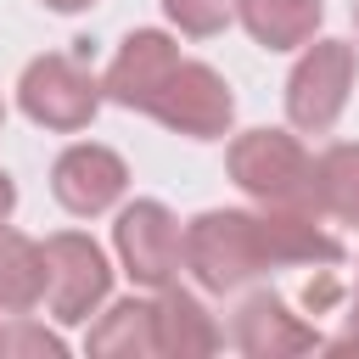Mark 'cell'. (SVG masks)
<instances>
[{
	"label": "cell",
	"mask_w": 359,
	"mask_h": 359,
	"mask_svg": "<svg viewBox=\"0 0 359 359\" xmlns=\"http://www.w3.org/2000/svg\"><path fill=\"white\" fill-rule=\"evenodd\" d=\"M39 6H50V11H84V6H95V0H39Z\"/></svg>",
	"instance_id": "obj_20"
},
{
	"label": "cell",
	"mask_w": 359,
	"mask_h": 359,
	"mask_svg": "<svg viewBox=\"0 0 359 359\" xmlns=\"http://www.w3.org/2000/svg\"><path fill=\"white\" fill-rule=\"evenodd\" d=\"M0 123H6V107H0Z\"/></svg>",
	"instance_id": "obj_23"
},
{
	"label": "cell",
	"mask_w": 359,
	"mask_h": 359,
	"mask_svg": "<svg viewBox=\"0 0 359 359\" xmlns=\"http://www.w3.org/2000/svg\"><path fill=\"white\" fill-rule=\"evenodd\" d=\"M353 67H359V45L348 39H309L297 67L286 73V123L303 135H331L348 90H353Z\"/></svg>",
	"instance_id": "obj_4"
},
{
	"label": "cell",
	"mask_w": 359,
	"mask_h": 359,
	"mask_svg": "<svg viewBox=\"0 0 359 359\" xmlns=\"http://www.w3.org/2000/svg\"><path fill=\"white\" fill-rule=\"evenodd\" d=\"M45 303V241L0 224V314H34Z\"/></svg>",
	"instance_id": "obj_13"
},
{
	"label": "cell",
	"mask_w": 359,
	"mask_h": 359,
	"mask_svg": "<svg viewBox=\"0 0 359 359\" xmlns=\"http://www.w3.org/2000/svg\"><path fill=\"white\" fill-rule=\"evenodd\" d=\"M292 264H342V241L320 230V213L297 208H208L185 224V269L202 292H236L252 275L292 269Z\"/></svg>",
	"instance_id": "obj_1"
},
{
	"label": "cell",
	"mask_w": 359,
	"mask_h": 359,
	"mask_svg": "<svg viewBox=\"0 0 359 359\" xmlns=\"http://www.w3.org/2000/svg\"><path fill=\"white\" fill-rule=\"evenodd\" d=\"M353 34H359V0H353Z\"/></svg>",
	"instance_id": "obj_21"
},
{
	"label": "cell",
	"mask_w": 359,
	"mask_h": 359,
	"mask_svg": "<svg viewBox=\"0 0 359 359\" xmlns=\"http://www.w3.org/2000/svg\"><path fill=\"white\" fill-rule=\"evenodd\" d=\"M325 17V0H241L236 22L264 50H303Z\"/></svg>",
	"instance_id": "obj_12"
},
{
	"label": "cell",
	"mask_w": 359,
	"mask_h": 359,
	"mask_svg": "<svg viewBox=\"0 0 359 359\" xmlns=\"http://www.w3.org/2000/svg\"><path fill=\"white\" fill-rule=\"evenodd\" d=\"M230 342H236L247 359H297V353L325 348V337H320L303 314H292V303H286L280 292H269V286L241 297V309H236V320H230Z\"/></svg>",
	"instance_id": "obj_9"
},
{
	"label": "cell",
	"mask_w": 359,
	"mask_h": 359,
	"mask_svg": "<svg viewBox=\"0 0 359 359\" xmlns=\"http://www.w3.org/2000/svg\"><path fill=\"white\" fill-rule=\"evenodd\" d=\"M0 353H6V325H0Z\"/></svg>",
	"instance_id": "obj_22"
},
{
	"label": "cell",
	"mask_w": 359,
	"mask_h": 359,
	"mask_svg": "<svg viewBox=\"0 0 359 359\" xmlns=\"http://www.w3.org/2000/svg\"><path fill=\"white\" fill-rule=\"evenodd\" d=\"M163 11H168V22H174L180 34L213 39V34H224V28L236 22L241 0H163Z\"/></svg>",
	"instance_id": "obj_16"
},
{
	"label": "cell",
	"mask_w": 359,
	"mask_h": 359,
	"mask_svg": "<svg viewBox=\"0 0 359 359\" xmlns=\"http://www.w3.org/2000/svg\"><path fill=\"white\" fill-rule=\"evenodd\" d=\"M6 353H67V342L28 325V314H17V325H6Z\"/></svg>",
	"instance_id": "obj_17"
},
{
	"label": "cell",
	"mask_w": 359,
	"mask_h": 359,
	"mask_svg": "<svg viewBox=\"0 0 359 359\" xmlns=\"http://www.w3.org/2000/svg\"><path fill=\"white\" fill-rule=\"evenodd\" d=\"M112 297V264L84 230H56L45 236V309L62 325H79L101 314Z\"/></svg>",
	"instance_id": "obj_6"
},
{
	"label": "cell",
	"mask_w": 359,
	"mask_h": 359,
	"mask_svg": "<svg viewBox=\"0 0 359 359\" xmlns=\"http://www.w3.org/2000/svg\"><path fill=\"white\" fill-rule=\"evenodd\" d=\"M151 325H157V353L163 359H208L219 353L224 331L213 325V314L202 309L196 292H185L180 280L151 292Z\"/></svg>",
	"instance_id": "obj_11"
},
{
	"label": "cell",
	"mask_w": 359,
	"mask_h": 359,
	"mask_svg": "<svg viewBox=\"0 0 359 359\" xmlns=\"http://www.w3.org/2000/svg\"><path fill=\"white\" fill-rule=\"evenodd\" d=\"M146 118H157L163 129L191 135V140H219V135L230 129V118H236V95H230V84H224L219 67L180 56V67H174V73L163 79V90L151 95Z\"/></svg>",
	"instance_id": "obj_7"
},
{
	"label": "cell",
	"mask_w": 359,
	"mask_h": 359,
	"mask_svg": "<svg viewBox=\"0 0 359 359\" xmlns=\"http://www.w3.org/2000/svg\"><path fill=\"white\" fill-rule=\"evenodd\" d=\"M50 191H56V202H62L73 219H95V213H107V208L123 202V191H129V163H123L112 146L73 140V146L50 163Z\"/></svg>",
	"instance_id": "obj_8"
},
{
	"label": "cell",
	"mask_w": 359,
	"mask_h": 359,
	"mask_svg": "<svg viewBox=\"0 0 359 359\" xmlns=\"http://www.w3.org/2000/svg\"><path fill=\"white\" fill-rule=\"evenodd\" d=\"M230 180L258 202V208H297L314 213V157L303 151L297 135L286 129H247L224 151Z\"/></svg>",
	"instance_id": "obj_2"
},
{
	"label": "cell",
	"mask_w": 359,
	"mask_h": 359,
	"mask_svg": "<svg viewBox=\"0 0 359 359\" xmlns=\"http://www.w3.org/2000/svg\"><path fill=\"white\" fill-rule=\"evenodd\" d=\"M112 252H118V269H123L135 286L163 292V286H174L180 269H185V224H180L157 196H140V202L118 208Z\"/></svg>",
	"instance_id": "obj_5"
},
{
	"label": "cell",
	"mask_w": 359,
	"mask_h": 359,
	"mask_svg": "<svg viewBox=\"0 0 359 359\" xmlns=\"http://www.w3.org/2000/svg\"><path fill=\"white\" fill-rule=\"evenodd\" d=\"M84 348L101 353V359H151V353H157L151 297H123V303H112V309L90 325Z\"/></svg>",
	"instance_id": "obj_14"
},
{
	"label": "cell",
	"mask_w": 359,
	"mask_h": 359,
	"mask_svg": "<svg viewBox=\"0 0 359 359\" xmlns=\"http://www.w3.org/2000/svg\"><path fill=\"white\" fill-rule=\"evenodd\" d=\"M331 353H359V275H353V297H348V314H342V337L325 342Z\"/></svg>",
	"instance_id": "obj_18"
},
{
	"label": "cell",
	"mask_w": 359,
	"mask_h": 359,
	"mask_svg": "<svg viewBox=\"0 0 359 359\" xmlns=\"http://www.w3.org/2000/svg\"><path fill=\"white\" fill-rule=\"evenodd\" d=\"M101 101H107V95H101V79H95L84 62L62 56V50L34 56V62L22 67V79H17V107H22V118L39 123V129H56V135L90 129V118L101 112Z\"/></svg>",
	"instance_id": "obj_3"
},
{
	"label": "cell",
	"mask_w": 359,
	"mask_h": 359,
	"mask_svg": "<svg viewBox=\"0 0 359 359\" xmlns=\"http://www.w3.org/2000/svg\"><path fill=\"white\" fill-rule=\"evenodd\" d=\"M174 67H180V45H174L163 28H135V34H123L118 56L107 62L101 95L118 101V107H129V112H146L151 95L163 90V79H168Z\"/></svg>",
	"instance_id": "obj_10"
},
{
	"label": "cell",
	"mask_w": 359,
	"mask_h": 359,
	"mask_svg": "<svg viewBox=\"0 0 359 359\" xmlns=\"http://www.w3.org/2000/svg\"><path fill=\"white\" fill-rule=\"evenodd\" d=\"M314 213L337 224H359V146L337 140L314 157Z\"/></svg>",
	"instance_id": "obj_15"
},
{
	"label": "cell",
	"mask_w": 359,
	"mask_h": 359,
	"mask_svg": "<svg viewBox=\"0 0 359 359\" xmlns=\"http://www.w3.org/2000/svg\"><path fill=\"white\" fill-rule=\"evenodd\" d=\"M11 208H17V185H11V174L0 168V224L11 219Z\"/></svg>",
	"instance_id": "obj_19"
}]
</instances>
